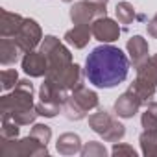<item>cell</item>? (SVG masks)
I'll use <instances>...</instances> for the list:
<instances>
[{
	"label": "cell",
	"instance_id": "1",
	"mask_svg": "<svg viewBox=\"0 0 157 157\" xmlns=\"http://www.w3.org/2000/svg\"><path fill=\"white\" fill-rule=\"evenodd\" d=\"M129 72L128 56L111 44H102L94 48L85 61V78L89 83L102 89H111L122 83Z\"/></svg>",
	"mask_w": 157,
	"mask_h": 157
},
{
	"label": "cell",
	"instance_id": "2",
	"mask_svg": "<svg viewBox=\"0 0 157 157\" xmlns=\"http://www.w3.org/2000/svg\"><path fill=\"white\" fill-rule=\"evenodd\" d=\"M0 113L2 118H11L21 126L33 124L39 115L33 104V83L30 80H19L15 89L0 100Z\"/></svg>",
	"mask_w": 157,
	"mask_h": 157
},
{
	"label": "cell",
	"instance_id": "3",
	"mask_svg": "<svg viewBox=\"0 0 157 157\" xmlns=\"http://www.w3.org/2000/svg\"><path fill=\"white\" fill-rule=\"evenodd\" d=\"M67 98H68L67 91L46 78L39 89V104L35 105V109L41 117L54 118L59 111H63V104L67 102Z\"/></svg>",
	"mask_w": 157,
	"mask_h": 157
},
{
	"label": "cell",
	"instance_id": "4",
	"mask_svg": "<svg viewBox=\"0 0 157 157\" xmlns=\"http://www.w3.org/2000/svg\"><path fill=\"white\" fill-rule=\"evenodd\" d=\"M89 126H91V129L94 133H98L100 137H104V140H107V142H118L126 135L124 124H120L105 109H98L96 113H93L89 117Z\"/></svg>",
	"mask_w": 157,
	"mask_h": 157
},
{
	"label": "cell",
	"instance_id": "5",
	"mask_svg": "<svg viewBox=\"0 0 157 157\" xmlns=\"http://www.w3.org/2000/svg\"><path fill=\"white\" fill-rule=\"evenodd\" d=\"M2 155L4 157H46L48 148L35 137L28 135L24 139H11V140H2Z\"/></svg>",
	"mask_w": 157,
	"mask_h": 157
},
{
	"label": "cell",
	"instance_id": "6",
	"mask_svg": "<svg viewBox=\"0 0 157 157\" xmlns=\"http://www.w3.org/2000/svg\"><path fill=\"white\" fill-rule=\"evenodd\" d=\"M46 59H48V68H59L65 67L68 63H72V54L70 50L54 35H46L41 41V48H39Z\"/></svg>",
	"mask_w": 157,
	"mask_h": 157
},
{
	"label": "cell",
	"instance_id": "7",
	"mask_svg": "<svg viewBox=\"0 0 157 157\" xmlns=\"http://www.w3.org/2000/svg\"><path fill=\"white\" fill-rule=\"evenodd\" d=\"M82 67L76 65V63H68L65 67L59 68H48L46 76L50 82H54L56 85H59L65 91H72L74 87H78L82 83Z\"/></svg>",
	"mask_w": 157,
	"mask_h": 157
},
{
	"label": "cell",
	"instance_id": "8",
	"mask_svg": "<svg viewBox=\"0 0 157 157\" xmlns=\"http://www.w3.org/2000/svg\"><path fill=\"white\" fill-rule=\"evenodd\" d=\"M11 39H15V43L21 46V50L26 54V52H32L35 46L41 44V41H43V32H41V26H39L33 19H24L22 26L19 28V32H17Z\"/></svg>",
	"mask_w": 157,
	"mask_h": 157
},
{
	"label": "cell",
	"instance_id": "9",
	"mask_svg": "<svg viewBox=\"0 0 157 157\" xmlns=\"http://www.w3.org/2000/svg\"><path fill=\"white\" fill-rule=\"evenodd\" d=\"M105 8L107 6L93 4L89 0H80V2H74L70 8V21L74 24H93L94 19L107 15Z\"/></svg>",
	"mask_w": 157,
	"mask_h": 157
},
{
	"label": "cell",
	"instance_id": "10",
	"mask_svg": "<svg viewBox=\"0 0 157 157\" xmlns=\"http://www.w3.org/2000/svg\"><path fill=\"white\" fill-rule=\"evenodd\" d=\"M91 32H93V37L96 41H100V43H113V41H117L120 37L118 22H115L107 15L94 19L93 24H91Z\"/></svg>",
	"mask_w": 157,
	"mask_h": 157
},
{
	"label": "cell",
	"instance_id": "11",
	"mask_svg": "<svg viewBox=\"0 0 157 157\" xmlns=\"http://www.w3.org/2000/svg\"><path fill=\"white\" fill-rule=\"evenodd\" d=\"M22 70L30 76V78H41V76H46L48 72V59L46 56L39 50H32V52H26L24 57H22Z\"/></svg>",
	"mask_w": 157,
	"mask_h": 157
},
{
	"label": "cell",
	"instance_id": "12",
	"mask_svg": "<svg viewBox=\"0 0 157 157\" xmlns=\"http://www.w3.org/2000/svg\"><path fill=\"white\" fill-rule=\"evenodd\" d=\"M140 105H142L140 98H139L135 93H131V91L128 89L124 94H120V96L117 98V102H115V113H117L120 118H131V117H135V115L139 113Z\"/></svg>",
	"mask_w": 157,
	"mask_h": 157
},
{
	"label": "cell",
	"instance_id": "13",
	"mask_svg": "<svg viewBox=\"0 0 157 157\" xmlns=\"http://www.w3.org/2000/svg\"><path fill=\"white\" fill-rule=\"evenodd\" d=\"M91 35H93L91 24H74V28L68 30L63 39H65L67 44H70V46H74V48L80 50V48H85L89 44Z\"/></svg>",
	"mask_w": 157,
	"mask_h": 157
},
{
	"label": "cell",
	"instance_id": "14",
	"mask_svg": "<svg viewBox=\"0 0 157 157\" xmlns=\"http://www.w3.org/2000/svg\"><path fill=\"white\" fill-rule=\"evenodd\" d=\"M126 48H128L129 59H131V63H133L135 68L140 67V65L148 59V41H146L144 37H140V35H133V37L128 41Z\"/></svg>",
	"mask_w": 157,
	"mask_h": 157
},
{
	"label": "cell",
	"instance_id": "15",
	"mask_svg": "<svg viewBox=\"0 0 157 157\" xmlns=\"http://www.w3.org/2000/svg\"><path fill=\"white\" fill-rule=\"evenodd\" d=\"M70 96L76 100L78 105H80L83 111H87V113L98 107V94H96L94 91H91L89 87L82 85V83L72 89V94H70Z\"/></svg>",
	"mask_w": 157,
	"mask_h": 157
},
{
	"label": "cell",
	"instance_id": "16",
	"mask_svg": "<svg viewBox=\"0 0 157 157\" xmlns=\"http://www.w3.org/2000/svg\"><path fill=\"white\" fill-rule=\"evenodd\" d=\"M82 139L76 133H63L59 135L56 142V150L61 155H74V153H82Z\"/></svg>",
	"mask_w": 157,
	"mask_h": 157
},
{
	"label": "cell",
	"instance_id": "17",
	"mask_svg": "<svg viewBox=\"0 0 157 157\" xmlns=\"http://www.w3.org/2000/svg\"><path fill=\"white\" fill-rule=\"evenodd\" d=\"M19 54H24V52L15 43V39H11V37L0 39V63L2 65H13L19 59Z\"/></svg>",
	"mask_w": 157,
	"mask_h": 157
},
{
	"label": "cell",
	"instance_id": "18",
	"mask_svg": "<svg viewBox=\"0 0 157 157\" xmlns=\"http://www.w3.org/2000/svg\"><path fill=\"white\" fill-rule=\"evenodd\" d=\"M24 17H21L19 13H11L8 10H2V24H0V35L2 37H13L19 28L22 26Z\"/></svg>",
	"mask_w": 157,
	"mask_h": 157
},
{
	"label": "cell",
	"instance_id": "19",
	"mask_svg": "<svg viewBox=\"0 0 157 157\" xmlns=\"http://www.w3.org/2000/svg\"><path fill=\"white\" fill-rule=\"evenodd\" d=\"M155 89H157V85H153L151 82L144 80V78H140V76H137V78H135V82L129 85V91L135 93V94L140 98L142 104L151 102V98L155 96Z\"/></svg>",
	"mask_w": 157,
	"mask_h": 157
},
{
	"label": "cell",
	"instance_id": "20",
	"mask_svg": "<svg viewBox=\"0 0 157 157\" xmlns=\"http://www.w3.org/2000/svg\"><path fill=\"white\" fill-rule=\"evenodd\" d=\"M139 142L146 157H157V129H144L139 137Z\"/></svg>",
	"mask_w": 157,
	"mask_h": 157
},
{
	"label": "cell",
	"instance_id": "21",
	"mask_svg": "<svg viewBox=\"0 0 157 157\" xmlns=\"http://www.w3.org/2000/svg\"><path fill=\"white\" fill-rule=\"evenodd\" d=\"M137 76H140V78H144V80L151 82L153 85H157V54H153L140 67H137Z\"/></svg>",
	"mask_w": 157,
	"mask_h": 157
},
{
	"label": "cell",
	"instance_id": "22",
	"mask_svg": "<svg viewBox=\"0 0 157 157\" xmlns=\"http://www.w3.org/2000/svg\"><path fill=\"white\" fill-rule=\"evenodd\" d=\"M140 124L144 129H157V102L146 104V109L140 117Z\"/></svg>",
	"mask_w": 157,
	"mask_h": 157
},
{
	"label": "cell",
	"instance_id": "23",
	"mask_svg": "<svg viewBox=\"0 0 157 157\" xmlns=\"http://www.w3.org/2000/svg\"><path fill=\"white\" fill-rule=\"evenodd\" d=\"M63 113H65V117H67L68 120H82V118H85V115H87V111H83L80 105H78L72 96H68L67 102L63 104Z\"/></svg>",
	"mask_w": 157,
	"mask_h": 157
},
{
	"label": "cell",
	"instance_id": "24",
	"mask_svg": "<svg viewBox=\"0 0 157 157\" xmlns=\"http://www.w3.org/2000/svg\"><path fill=\"white\" fill-rule=\"evenodd\" d=\"M19 131H21V124H17L11 118H2V126H0V139H2V140L17 139Z\"/></svg>",
	"mask_w": 157,
	"mask_h": 157
},
{
	"label": "cell",
	"instance_id": "25",
	"mask_svg": "<svg viewBox=\"0 0 157 157\" xmlns=\"http://www.w3.org/2000/svg\"><path fill=\"white\" fill-rule=\"evenodd\" d=\"M115 13H117V19L120 24H131L133 19H135V10L131 4L128 2H120L117 8H115Z\"/></svg>",
	"mask_w": 157,
	"mask_h": 157
},
{
	"label": "cell",
	"instance_id": "26",
	"mask_svg": "<svg viewBox=\"0 0 157 157\" xmlns=\"http://www.w3.org/2000/svg\"><path fill=\"white\" fill-rule=\"evenodd\" d=\"M82 155L83 157H105L107 155V150L102 142H96V140H89L85 142V146L82 148Z\"/></svg>",
	"mask_w": 157,
	"mask_h": 157
},
{
	"label": "cell",
	"instance_id": "27",
	"mask_svg": "<svg viewBox=\"0 0 157 157\" xmlns=\"http://www.w3.org/2000/svg\"><path fill=\"white\" fill-rule=\"evenodd\" d=\"M0 78H2V89H4V91H11V89H15V85L19 83V74H17L15 68H6V70H2Z\"/></svg>",
	"mask_w": 157,
	"mask_h": 157
},
{
	"label": "cell",
	"instance_id": "28",
	"mask_svg": "<svg viewBox=\"0 0 157 157\" xmlns=\"http://www.w3.org/2000/svg\"><path fill=\"white\" fill-rule=\"evenodd\" d=\"M32 137H35L37 140H41L43 144H48L50 139H52V129L46 126V124H33L32 131H30Z\"/></svg>",
	"mask_w": 157,
	"mask_h": 157
},
{
	"label": "cell",
	"instance_id": "29",
	"mask_svg": "<svg viewBox=\"0 0 157 157\" xmlns=\"http://www.w3.org/2000/svg\"><path fill=\"white\" fill-rule=\"evenodd\" d=\"M113 155H128V157H137V151L133 150V146L129 144H122V142H115L113 144V150H111Z\"/></svg>",
	"mask_w": 157,
	"mask_h": 157
},
{
	"label": "cell",
	"instance_id": "30",
	"mask_svg": "<svg viewBox=\"0 0 157 157\" xmlns=\"http://www.w3.org/2000/svg\"><path fill=\"white\" fill-rule=\"evenodd\" d=\"M148 35H151L153 39H157V13L151 17V21L148 22Z\"/></svg>",
	"mask_w": 157,
	"mask_h": 157
},
{
	"label": "cell",
	"instance_id": "31",
	"mask_svg": "<svg viewBox=\"0 0 157 157\" xmlns=\"http://www.w3.org/2000/svg\"><path fill=\"white\" fill-rule=\"evenodd\" d=\"M93 4H100V6H107V0H89Z\"/></svg>",
	"mask_w": 157,
	"mask_h": 157
},
{
	"label": "cell",
	"instance_id": "32",
	"mask_svg": "<svg viewBox=\"0 0 157 157\" xmlns=\"http://www.w3.org/2000/svg\"><path fill=\"white\" fill-rule=\"evenodd\" d=\"M63 2H72V0H63Z\"/></svg>",
	"mask_w": 157,
	"mask_h": 157
}]
</instances>
